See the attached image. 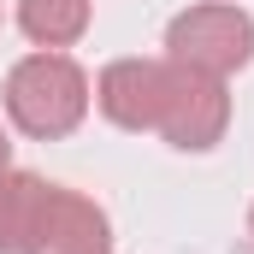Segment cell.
<instances>
[{
	"label": "cell",
	"mask_w": 254,
	"mask_h": 254,
	"mask_svg": "<svg viewBox=\"0 0 254 254\" xmlns=\"http://www.w3.org/2000/svg\"><path fill=\"white\" fill-rule=\"evenodd\" d=\"M166 60L207 71V77H231L254 60V18L231 0H201L184 6L166 24Z\"/></svg>",
	"instance_id": "2"
},
{
	"label": "cell",
	"mask_w": 254,
	"mask_h": 254,
	"mask_svg": "<svg viewBox=\"0 0 254 254\" xmlns=\"http://www.w3.org/2000/svg\"><path fill=\"white\" fill-rule=\"evenodd\" d=\"M160 89H166V60H113L95 77V107L119 130H154Z\"/></svg>",
	"instance_id": "4"
},
{
	"label": "cell",
	"mask_w": 254,
	"mask_h": 254,
	"mask_svg": "<svg viewBox=\"0 0 254 254\" xmlns=\"http://www.w3.org/2000/svg\"><path fill=\"white\" fill-rule=\"evenodd\" d=\"M225 125H231L225 77H207V71H190V65L166 60V89H160L154 136H166L178 154H207V148L225 142Z\"/></svg>",
	"instance_id": "3"
},
{
	"label": "cell",
	"mask_w": 254,
	"mask_h": 254,
	"mask_svg": "<svg viewBox=\"0 0 254 254\" xmlns=\"http://www.w3.org/2000/svg\"><path fill=\"white\" fill-rule=\"evenodd\" d=\"M54 184L36 172H0V254H36L42 237V213H48Z\"/></svg>",
	"instance_id": "6"
},
{
	"label": "cell",
	"mask_w": 254,
	"mask_h": 254,
	"mask_svg": "<svg viewBox=\"0 0 254 254\" xmlns=\"http://www.w3.org/2000/svg\"><path fill=\"white\" fill-rule=\"evenodd\" d=\"M0 172H12V136H6V125H0Z\"/></svg>",
	"instance_id": "8"
},
{
	"label": "cell",
	"mask_w": 254,
	"mask_h": 254,
	"mask_svg": "<svg viewBox=\"0 0 254 254\" xmlns=\"http://www.w3.org/2000/svg\"><path fill=\"white\" fill-rule=\"evenodd\" d=\"M95 24V0H18V30L36 48H71Z\"/></svg>",
	"instance_id": "7"
},
{
	"label": "cell",
	"mask_w": 254,
	"mask_h": 254,
	"mask_svg": "<svg viewBox=\"0 0 254 254\" xmlns=\"http://www.w3.org/2000/svg\"><path fill=\"white\" fill-rule=\"evenodd\" d=\"M89 101H95V83L89 71L60 54V48H36L6 71V119L36 136V142H60L89 119Z\"/></svg>",
	"instance_id": "1"
},
{
	"label": "cell",
	"mask_w": 254,
	"mask_h": 254,
	"mask_svg": "<svg viewBox=\"0 0 254 254\" xmlns=\"http://www.w3.org/2000/svg\"><path fill=\"white\" fill-rule=\"evenodd\" d=\"M249 237H254V207H249Z\"/></svg>",
	"instance_id": "9"
},
{
	"label": "cell",
	"mask_w": 254,
	"mask_h": 254,
	"mask_svg": "<svg viewBox=\"0 0 254 254\" xmlns=\"http://www.w3.org/2000/svg\"><path fill=\"white\" fill-rule=\"evenodd\" d=\"M36 254H113V225H107L101 201H89L83 190L54 184L48 213H42Z\"/></svg>",
	"instance_id": "5"
}]
</instances>
